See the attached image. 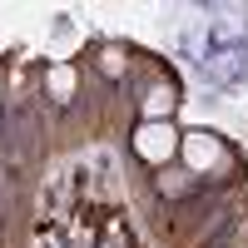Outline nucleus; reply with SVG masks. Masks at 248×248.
<instances>
[{
    "instance_id": "f257e3e1",
    "label": "nucleus",
    "mask_w": 248,
    "mask_h": 248,
    "mask_svg": "<svg viewBox=\"0 0 248 248\" xmlns=\"http://www.w3.org/2000/svg\"><path fill=\"white\" fill-rule=\"evenodd\" d=\"M179 139H184V129L174 119H159V124H144L139 119V129H134V154L144 159V164H154V169H164V164H174L179 159Z\"/></svg>"
},
{
    "instance_id": "f03ea898",
    "label": "nucleus",
    "mask_w": 248,
    "mask_h": 248,
    "mask_svg": "<svg viewBox=\"0 0 248 248\" xmlns=\"http://www.w3.org/2000/svg\"><path fill=\"white\" fill-rule=\"evenodd\" d=\"M179 159L189 164V174H209V169H218V164L229 159V149H223V139H218V134L194 129V134H184V139H179Z\"/></svg>"
},
{
    "instance_id": "7ed1b4c3",
    "label": "nucleus",
    "mask_w": 248,
    "mask_h": 248,
    "mask_svg": "<svg viewBox=\"0 0 248 248\" xmlns=\"http://www.w3.org/2000/svg\"><path fill=\"white\" fill-rule=\"evenodd\" d=\"M174 109H179V94H174V85H149V90H144V105H139L144 124L174 119Z\"/></svg>"
},
{
    "instance_id": "20e7f679",
    "label": "nucleus",
    "mask_w": 248,
    "mask_h": 248,
    "mask_svg": "<svg viewBox=\"0 0 248 248\" xmlns=\"http://www.w3.org/2000/svg\"><path fill=\"white\" fill-rule=\"evenodd\" d=\"M45 90H50L55 105H70V99H75V65H50Z\"/></svg>"
},
{
    "instance_id": "39448f33",
    "label": "nucleus",
    "mask_w": 248,
    "mask_h": 248,
    "mask_svg": "<svg viewBox=\"0 0 248 248\" xmlns=\"http://www.w3.org/2000/svg\"><path fill=\"white\" fill-rule=\"evenodd\" d=\"M94 65H99L105 79H124V75H129V55H124L119 45H105V50L94 55Z\"/></svg>"
}]
</instances>
